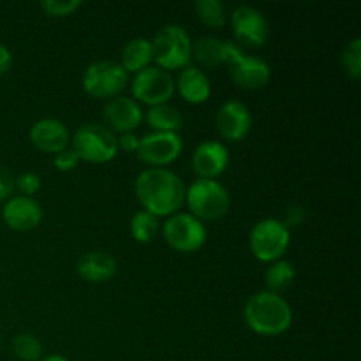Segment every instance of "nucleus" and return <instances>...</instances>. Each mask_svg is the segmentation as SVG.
<instances>
[{
  "label": "nucleus",
  "instance_id": "nucleus-1",
  "mask_svg": "<svg viewBox=\"0 0 361 361\" xmlns=\"http://www.w3.org/2000/svg\"><path fill=\"white\" fill-rule=\"evenodd\" d=\"M134 190L143 210L155 217H171L185 201V185L171 169H145L137 175Z\"/></svg>",
  "mask_w": 361,
  "mask_h": 361
},
{
  "label": "nucleus",
  "instance_id": "nucleus-2",
  "mask_svg": "<svg viewBox=\"0 0 361 361\" xmlns=\"http://www.w3.org/2000/svg\"><path fill=\"white\" fill-rule=\"evenodd\" d=\"M245 323L254 334L264 337H275L291 328L293 310L291 305L270 291H259L250 296L243 309Z\"/></svg>",
  "mask_w": 361,
  "mask_h": 361
},
{
  "label": "nucleus",
  "instance_id": "nucleus-3",
  "mask_svg": "<svg viewBox=\"0 0 361 361\" xmlns=\"http://www.w3.org/2000/svg\"><path fill=\"white\" fill-rule=\"evenodd\" d=\"M152 56L157 67L164 71L182 69L192 59V41L189 34L178 25H164L150 41Z\"/></svg>",
  "mask_w": 361,
  "mask_h": 361
},
{
  "label": "nucleus",
  "instance_id": "nucleus-4",
  "mask_svg": "<svg viewBox=\"0 0 361 361\" xmlns=\"http://www.w3.org/2000/svg\"><path fill=\"white\" fill-rule=\"evenodd\" d=\"M185 201L197 221H219L231 208L229 192L215 180H197L185 190Z\"/></svg>",
  "mask_w": 361,
  "mask_h": 361
},
{
  "label": "nucleus",
  "instance_id": "nucleus-5",
  "mask_svg": "<svg viewBox=\"0 0 361 361\" xmlns=\"http://www.w3.org/2000/svg\"><path fill=\"white\" fill-rule=\"evenodd\" d=\"M73 150L80 159L94 164L113 161L118 152L116 136L101 123H85L73 134Z\"/></svg>",
  "mask_w": 361,
  "mask_h": 361
},
{
  "label": "nucleus",
  "instance_id": "nucleus-6",
  "mask_svg": "<svg viewBox=\"0 0 361 361\" xmlns=\"http://www.w3.org/2000/svg\"><path fill=\"white\" fill-rule=\"evenodd\" d=\"M129 83V73L120 62L101 60L87 67L83 74V88L97 99H113L123 92Z\"/></svg>",
  "mask_w": 361,
  "mask_h": 361
},
{
  "label": "nucleus",
  "instance_id": "nucleus-7",
  "mask_svg": "<svg viewBox=\"0 0 361 361\" xmlns=\"http://www.w3.org/2000/svg\"><path fill=\"white\" fill-rule=\"evenodd\" d=\"M291 236L284 222L277 219H264L259 221L250 231V250L254 256L264 263L279 261L288 250Z\"/></svg>",
  "mask_w": 361,
  "mask_h": 361
},
{
  "label": "nucleus",
  "instance_id": "nucleus-8",
  "mask_svg": "<svg viewBox=\"0 0 361 361\" xmlns=\"http://www.w3.org/2000/svg\"><path fill=\"white\" fill-rule=\"evenodd\" d=\"M130 90L137 101L152 106L168 104L175 94V80L168 71L161 67H147L136 73L130 83Z\"/></svg>",
  "mask_w": 361,
  "mask_h": 361
},
{
  "label": "nucleus",
  "instance_id": "nucleus-9",
  "mask_svg": "<svg viewBox=\"0 0 361 361\" xmlns=\"http://www.w3.org/2000/svg\"><path fill=\"white\" fill-rule=\"evenodd\" d=\"M164 240L173 250L196 252L204 245L207 229L190 214H173L164 224Z\"/></svg>",
  "mask_w": 361,
  "mask_h": 361
},
{
  "label": "nucleus",
  "instance_id": "nucleus-10",
  "mask_svg": "<svg viewBox=\"0 0 361 361\" xmlns=\"http://www.w3.org/2000/svg\"><path fill=\"white\" fill-rule=\"evenodd\" d=\"M182 137L176 133H150L140 140L137 157L152 168H162L182 154Z\"/></svg>",
  "mask_w": 361,
  "mask_h": 361
},
{
  "label": "nucleus",
  "instance_id": "nucleus-11",
  "mask_svg": "<svg viewBox=\"0 0 361 361\" xmlns=\"http://www.w3.org/2000/svg\"><path fill=\"white\" fill-rule=\"evenodd\" d=\"M231 28L238 42L249 48H259L267 42L268 20L261 11L250 6H240L231 13Z\"/></svg>",
  "mask_w": 361,
  "mask_h": 361
},
{
  "label": "nucleus",
  "instance_id": "nucleus-12",
  "mask_svg": "<svg viewBox=\"0 0 361 361\" xmlns=\"http://www.w3.org/2000/svg\"><path fill=\"white\" fill-rule=\"evenodd\" d=\"M217 130L226 141H240L250 133L252 115L249 108L240 101H228L219 108L215 116Z\"/></svg>",
  "mask_w": 361,
  "mask_h": 361
},
{
  "label": "nucleus",
  "instance_id": "nucleus-13",
  "mask_svg": "<svg viewBox=\"0 0 361 361\" xmlns=\"http://www.w3.org/2000/svg\"><path fill=\"white\" fill-rule=\"evenodd\" d=\"M229 164L228 148L221 141L208 140L197 145L192 155V168L200 180H215Z\"/></svg>",
  "mask_w": 361,
  "mask_h": 361
},
{
  "label": "nucleus",
  "instance_id": "nucleus-14",
  "mask_svg": "<svg viewBox=\"0 0 361 361\" xmlns=\"http://www.w3.org/2000/svg\"><path fill=\"white\" fill-rule=\"evenodd\" d=\"M243 51L235 44V42L229 41H221L217 37H200L192 44V56L204 67H214L219 66H231L238 56H242Z\"/></svg>",
  "mask_w": 361,
  "mask_h": 361
},
{
  "label": "nucleus",
  "instance_id": "nucleus-15",
  "mask_svg": "<svg viewBox=\"0 0 361 361\" xmlns=\"http://www.w3.org/2000/svg\"><path fill=\"white\" fill-rule=\"evenodd\" d=\"M104 120L111 133L126 134L133 133L136 127H140L141 120H143V111L141 106L137 104L134 99L123 97V95H116V97L109 99L104 106Z\"/></svg>",
  "mask_w": 361,
  "mask_h": 361
},
{
  "label": "nucleus",
  "instance_id": "nucleus-16",
  "mask_svg": "<svg viewBox=\"0 0 361 361\" xmlns=\"http://www.w3.org/2000/svg\"><path fill=\"white\" fill-rule=\"evenodd\" d=\"M2 219L6 226L14 231H30L37 228L42 219V208L34 197L16 196L7 200L2 208Z\"/></svg>",
  "mask_w": 361,
  "mask_h": 361
},
{
  "label": "nucleus",
  "instance_id": "nucleus-17",
  "mask_svg": "<svg viewBox=\"0 0 361 361\" xmlns=\"http://www.w3.org/2000/svg\"><path fill=\"white\" fill-rule=\"evenodd\" d=\"M229 74L235 85H238L243 90H257L270 81L271 69L263 59L247 56L243 53L229 66Z\"/></svg>",
  "mask_w": 361,
  "mask_h": 361
},
{
  "label": "nucleus",
  "instance_id": "nucleus-18",
  "mask_svg": "<svg viewBox=\"0 0 361 361\" xmlns=\"http://www.w3.org/2000/svg\"><path fill=\"white\" fill-rule=\"evenodd\" d=\"M30 141L39 150L59 154L71 143V134L66 123L56 118H42L30 127Z\"/></svg>",
  "mask_w": 361,
  "mask_h": 361
},
{
  "label": "nucleus",
  "instance_id": "nucleus-19",
  "mask_svg": "<svg viewBox=\"0 0 361 361\" xmlns=\"http://www.w3.org/2000/svg\"><path fill=\"white\" fill-rule=\"evenodd\" d=\"M76 271L83 281L101 284V282L109 281L116 274V261L111 254L94 250V252H87L80 257Z\"/></svg>",
  "mask_w": 361,
  "mask_h": 361
},
{
  "label": "nucleus",
  "instance_id": "nucleus-20",
  "mask_svg": "<svg viewBox=\"0 0 361 361\" xmlns=\"http://www.w3.org/2000/svg\"><path fill=\"white\" fill-rule=\"evenodd\" d=\"M175 87H178L180 95L192 104H201V102L208 101L212 94V85L207 74L197 67L190 66H187L180 73L178 85H175Z\"/></svg>",
  "mask_w": 361,
  "mask_h": 361
},
{
  "label": "nucleus",
  "instance_id": "nucleus-21",
  "mask_svg": "<svg viewBox=\"0 0 361 361\" xmlns=\"http://www.w3.org/2000/svg\"><path fill=\"white\" fill-rule=\"evenodd\" d=\"M154 60L152 56V44L148 39L136 37L130 39L122 48V67L127 73H140V71L150 67V62Z\"/></svg>",
  "mask_w": 361,
  "mask_h": 361
},
{
  "label": "nucleus",
  "instance_id": "nucleus-22",
  "mask_svg": "<svg viewBox=\"0 0 361 361\" xmlns=\"http://www.w3.org/2000/svg\"><path fill=\"white\" fill-rule=\"evenodd\" d=\"M147 123L154 133H176L183 127V116L178 108L171 104L152 106L147 113Z\"/></svg>",
  "mask_w": 361,
  "mask_h": 361
},
{
  "label": "nucleus",
  "instance_id": "nucleus-23",
  "mask_svg": "<svg viewBox=\"0 0 361 361\" xmlns=\"http://www.w3.org/2000/svg\"><path fill=\"white\" fill-rule=\"evenodd\" d=\"M296 271L289 261L279 259L268 267L267 275H264V281H267V288L270 293L275 295H281L282 291L289 289L295 282Z\"/></svg>",
  "mask_w": 361,
  "mask_h": 361
},
{
  "label": "nucleus",
  "instance_id": "nucleus-24",
  "mask_svg": "<svg viewBox=\"0 0 361 361\" xmlns=\"http://www.w3.org/2000/svg\"><path fill=\"white\" fill-rule=\"evenodd\" d=\"M159 233V221L155 215L141 210L130 221V235L136 242L148 243L157 236Z\"/></svg>",
  "mask_w": 361,
  "mask_h": 361
},
{
  "label": "nucleus",
  "instance_id": "nucleus-25",
  "mask_svg": "<svg viewBox=\"0 0 361 361\" xmlns=\"http://www.w3.org/2000/svg\"><path fill=\"white\" fill-rule=\"evenodd\" d=\"M201 23L210 28H221L226 23V7L219 0H197L194 4Z\"/></svg>",
  "mask_w": 361,
  "mask_h": 361
},
{
  "label": "nucleus",
  "instance_id": "nucleus-26",
  "mask_svg": "<svg viewBox=\"0 0 361 361\" xmlns=\"http://www.w3.org/2000/svg\"><path fill=\"white\" fill-rule=\"evenodd\" d=\"M13 353L21 361H41L42 345L32 334H20L13 338Z\"/></svg>",
  "mask_w": 361,
  "mask_h": 361
},
{
  "label": "nucleus",
  "instance_id": "nucleus-27",
  "mask_svg": "<svg viewBox=\"0 0 361 361\" xmlns=\"http://www.w3.org/2000/svg\"><path fill=\"white\" fill-rule=\"evenodd\" d=\"M342 67H344L345 74L351 80H360L361 78V39L355 37L353 41L348 42L341 55Z\"/></svg>",
  "mask_w": 361,
  "mask_h": 361
},
{
  "label": "nucleus",
  "instance_id": "nucleus-28",
  "mask_svg": "<svg viewBox=\"0 0 361 361\" xmlns=\"http://www.w3.org/2000/svg\"><path fill=\"white\" fill-rule=\"evenodd\" d=\"M81 7V0H42L41 9L48 16H69L74 11Z\"/></svg>",
  "mask_w": 361,
  "mask_h": 361
},
{
  "label": "nucleus",
  "instance_id": "nucleus-29",
  "mask_svg": "<svg viewBox=\"0 0 361 361\" xmlns=\"http://www.w3.org/2000/svg\"><path fill=\"white\" fill-rule=\"evenodd\" d=\"M14 189H18L21 192V196H28L37 192L41 189V178L35 173H21L18 178H14Z\"/></svg>",
  "mask_w": 361,
  "mask_h": 361
},
{
  "label": "nucleus",
  "instance_id": "nucleus-30",
  "mask_svg": "<svg viewBox=\"0 0 361 361\" xmlns=\"http://www.w3.org/2000/svg\"><path fill=\"white\" fill-rule=\"evenodd\" d=\"M78 162H80V157L73 148H66V150L55 154V166L59 171H71V169L76 168Z\"/></svg>",
  "mask_w": 361,
  "mask_h": 361
},
{
  "label": "nucleus",
  "instance_id": "nucleus-31",
  "mask_svg": "<svg viewBox=\"0 0 361 361\" xmlns=\"http://www.w3.org/2000/svg\"><path fill=\"white\" fill-rule=\"evenodd\" d=\"M14 190V176L6 168H0V201H6Z\"/></svg>",
  "mask_w": 361,
  "mask_h": 361
},
{
  "label": "nucleus",
  "instance_id": "nucleus-32",
  "mask_svg": "<svg viewBox=\"0 0 361 361\" xmlns=\"http://www.w3.org/2000/svg\"><path fill=\"white\" fill-rule=\"evenodd\" d=\"M116 143H118V148L126 152H136L137 147H140V137L134 133H126L120 134V137H116Z\"/></svg>",
  "mask_w": 361,
  "mask_h": 361
},
{
  "label": "nucleus",
  "instance_id": "nucleus-33",
  "mask_svg": "<svg viewBox=\"0 0 361 361\" xmlns=\"http://www.w3.org/2000/svg\"><path fill=\"white\" fill-rule=\"evenodd\" d=\"M11 63H13V55H11L9 49L0 42V76H4V74L9 71Z\"/></svg>",
  "mask_w": 361,
  "mask_h": 361
},
{
  "label": "nucleus",
  "instance_id": "nucleus-34",
  "mask_svg": "<svg viewBox=\"0 0 361 361\" xmlns=\"http://www.w3.org/2000/svg\"><path fill=\"white\" fill-rule=\"evenodd\" d=\"M41 361H69V360L63 358V356L60 355H51V356H46V358H42Z\"/></svg>",
  "mask_w": 361,
  "mask_h": 361
}]
</instances>
